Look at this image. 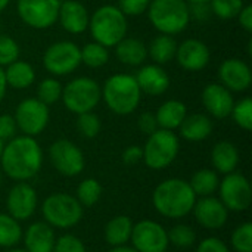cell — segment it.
<instances>
[{
  "label": "cell",
  "mask_w": 252,
  "mask_h": 252,
  "mask_svg": "<svg viewBox=\"0 0 252 252\" xmlns=\"http://www.w3.org/2000/svg\"><path fill=\"white\" fill-rule=\"evenodd\" d=\"M6 207L9 211V216L13 217L18 221L28 220L37 208V193L25 182L16 183L7 193Z\"/></svg>",
  "instance_id": "obj_15"
},
{
  "label": "cell",
  "mask_w": 252,
  "mask_h": 252,
  "mask_svg": "<svg viewBox=\"0 0 252 252\" xmlns=\"http://www.w3.org/2000/svg\"><path fill=\"white\" fill-rule=\"evenodd\" d=\"M186 115H188L186 105L176 99L164 102L155 114L158 127L164 130H171V131L180 127Z\"/></svg>",
  "instance_id": "obj_26"
},
{
  "label": "cell",
  "mask_w": 252,
  "mask_h": 252,
  "mask_svg": "<svg viewBox=\"0 0 252 252\" xmlns=\"http://www.w3.org/2000/svg\"><path fill=\"white\" fill-rule=\"evenodd\" d=\"M59 0H18V15L34 30H46L58 21Z\"/></svg>",
  "instance_id": "obj_10"
},
{
  "label": "cell",
  "mask_w": 252,
  "mask_h": 252,
  "mask_svg": "<svg viewBox=\"0 0 252 252\" xmlns=\"http://www.w3.org/2000/svg\"><path fill=\"white\" fill-rule=\"evenodd\" d=\"M77 128H78V131H80V134L83 137L93 139L100 131V120L92 111L90 112L80 114L78 118H77Z\"/></svg>",
  "instance_id": "obj_38"
},
{
  "label": "cell",
  "mask_w": 252,
  "mask_h": 252,
  "mask_svg": "<svg viewBox=\"0 0 252 252\" xmlns=\"http://www.w3.org/2000/svg\"><path fill=\"white\" fill-rule=\"evenodd\" d=\"M4 78L7 83V87L12 89H27L30 87L34 80H35V71L32 68V65H30L28 62L24 61H15L12 63H9L4 69Z\"/></svg>",
  "instance_id": "obj_27"
},
{
  "label": "cell",
  "mask_w": 252,
  "mask_h": 252,
  "mask_svg": "<svg viewBox=\"0 0 252 252\" xmlns=\"http://www.w3.org/2000/svg\"><path fill=\"white\" fill-rule=\"evenodd\" d=\"M55 241L52 226L41 221L32 223L24 236L25 251L28 252H53Z\"/></svg>",
  "instance_id": "obj_22"
},
{
  "label": "cell",
  "mask_w": 252,
  "mask_h": 252,
  "mask_svg": "<svg viewBox=\"0 0 252 252\" xmlns=\"http://www.w3.org/2000/svg\"><path fill=\"white\" fill-rule=\"evenodd\" d=\"M221 84L230 92H245L252 83L251 68L247 62L232 58L226 59L219 69Z\"/></svg>",
  "instance_id": "obj_18"
},
{
  "label": "cell",
  "mask_w": 252,
  "mask_h": 252,
  "mask_svg": "<svg viewBox=\"0 0 252 252\" xmlns=\"http://www.w3.org/2000/svg\"><path fill=\"white\" fill-rule=\"evenodd\" d=\"M9 3H10V0H0V12H3L7 7Z\"/></svg>",
  "instance_id": "obj_51"
},
{
  "label": "cell",
  "mask_w": 252,
  "mask_h": 252,
  "mask_svg": "<svg viewBox=\"0 0 252 252\" xmlns=\"http://www.w3.org/2000/svg\"><path fill=\"white\" fill-rule=\"evenodd\" d=\"M80 55H81V63H84L89 68H100L109 61L108 47L96 41L84 44L83 49H80Z\"/></svg>",
  "instance_id": "obj_32"
},
{
  "label": "cell",
  "mask_w": 252,
  "mask_h": 252,
  "mask_svg": "<svg viewBox=\"0 0 252 252\" xmlns=\"http://www.w3.org/2000/svg\"><path fill=\"white\" fill-rule=\"evenodd\" d=\"M16 123L15 118L9 114H3L0 115V140L3 142H9L10 139L15 137L16 134Z\"/></svg>",
  "instance_id": "obj_43"
},
{
  "label": "cell",
  "mask_w": 252,
  "mask_h": 252,
  "mask_svg": "<svg viewBox=\"0 0 252 252\" xmlns=\"http://www.w3.org/2000/svg\"><path fill=\"white\" fill-rule=\"evenodd\" d=\"M189 4V13H190V19H196L199 22H204L207 19H210V16L213 15L211 7H210V1H199V3H188Z\"/></svg>",
  "instance_id": "obj_44"
},
{
  "label": "cell",
  "mask_w": 252,
  "mask_h": 252,
  "mask_svg": "<svg viewBox=\"0 0 252 252\" xmlns=\"http://www.w3.org/2000/svg\"><path fill=\"white\" fill-rule=\"evenodd\" d=\"M137 81V86L142 93H146L149 96H158L167 92L170 87V77L165 72L164 68H161L157 63L145 65L137 71V75L134 77Z\"/></svg>",
  "instance_id": "obj_21"
},
{
  "label": "cell",
  "mask_w": 252,
  "mask_h": 252,
  "mask_svg": "<svg viewBox=\"0 0 252 252\" xmlns=\"http://www.w3.org/2000/svg\"><path fill=\"white\" fill-rule=\"evenodd\" d=\"M139 128L142 133L145 134H152L154 131H157L159 127H158V123H157V117L155 114L152 112H143L140 117H139Z\"/></svg>",
  "instance_id": "obj_46"
},
{
  "label": "cell",
  "mask_w": 252,
  "mask_h": 252,
  "mask_svg": "<svg viewBox=\"0 0 252 252\" xmlns=\"http://www.w3.org/2000/svg\"><path fill=\"white\" fill-rule=\"evenodd\" d=\"M0 185H1V174H0Z\"/></svg>",
  "instance_id": "obj_55"
},
{
  "label": "cell",
  "mask_w": 252,
  "mask_h": 252,
  "mask_svg": "<svg viewBox=\"0 0 252 252\" xmlns=\"http://www.w3.org/2000/svg\"><path fill=\"white\" fill-rule=\"evenodd\" d=\"M176 50H177V43L173 38V35L159 34L151 41L148 47V55L152 58V61L157 65H162L170 62L176 56Z\"/></svg>",
  "instance_id": "obj_29"
},
{
  "label": "cell",
  "mask_w": 252,
  "mask_h": 252,
  "mask_svg": "<svg viewBox=\"0 0 252 252\" xmlns=\"http://www.w3.org/2000/svg\"><path fill=\"white\" fill-rule=\"evenodd\" d=\"M62 84L56 78H44L37 89V99L44 105H52L62 97Z\"/></svg>",
  "instance_id": "obj_34"
},
{
  "label": "cell",
  "mask_w": 252,
  "mask_h": 252,
  "mask_svg": "<svg viewBox=\"0 0 252 252\" xmlns=\"http://www.w3.org/2000/svg\"><path fill=\"white\" fill-rule=\"evenodd\" d=\"M182 68L186 71H201L210 63V49L198 38H188L182 44H177L174 56Z\"/></svg>",
  "instance_id": "obj_16"
},
{
  "label": "cell",
  "mask_w": 252,
  "mask_h": 252,
  "mask_svg": "<svg viewBox=\"0 0 252 252\" xmlns=\"http://www.w3.org/2000/svg\"><path fill=\"white\" fill-rule=\"evenodd\" d=\"M152 202L161 216L168 219H182L193 210L196 195L189 182L182 179H168L155 188Z\"/></svg>",
  "instance_id": "obj_2"
},
{
  "label": "cell",
  "mask_w": 252,
  "mask_h": 252,
  "mask_svg": "<svg viewBox=\"0 0 252 252\" xmlns=\"http://www.w3.org/2000/svg\"><path fill=\"white\" fill-rule=\"evenodd\" d=\"M102 195V186L96 179H86L77 188V201L81 207H93Z\"/></svg>",
  "instance_id": "obj_33"
},
{
  "label": "cell",
  "mask_w": 252,
  "mask_h": 252,
  "mask_svg": "<svg viewBox=\"0 0 252 252\" xmlns=\"http://www.w3.org/2000/svg\"><path fill=\"white\" fill-rule=\"evenodd\" d=\"M232 247L236 252H252V224L244 223L232 235Z\"/></svg>",
  "instance_id": "obj_39"
},
{
  "label": "cell",
  "mask_w": 252,
  "mask_h": 252,
  "mask_svg": "<svg viewBox=\"0 0 252 252\" xmlns=\"http://www.w3.org/2000/svg\"><path fill=\"white\" fill-rule=\"evenodd\" d=\"M180 134L189 142H202L213 133V123L205 114L186 115L180 124Z\"/></svg>",
  "instance_id": "obj_23"
},
{
  "label": "cell",
  "mask_w": 252,
  "mask_h": 252,
  "mask_svg": "<svg viewBox=\"0 0 252 252\" xmlns=\"http://www.w3.org/2000/svg\"><path fill=\"white\" fill-rule=\"evenodd\" d=\"M239 24L241 27L247 31V32H252V6L251 4H245L242 7V10L238 15Z\"/></svg>",
  "instance_id": "obj_48"
},
{
  "label": "cell",
  "mask_w": 252,
  "mask_h": 252,
  "mask_svg": "<svg viewBox=\"0 0 252 252\" xmlns=\"http://www.w3.org/2000/svg\"><path fill=\"white\" fill-rule=\"evenodd\" d=\"M108 252H139V251H136L134 248L126 247V245H121V247H114L111 251H108Z\"/></svg>",
  "instance_id": "obj_50"
},
{
  "label": "cell",
  "mask_w": 252,
  "mask_h": 252,
  "mask_svg": "<svg viewBox=\"0 0 252 252\" xmlns=\"http://www.w3.org/2000/svg\"><path fill=\"white\" fill-rule=\"evenodd\" d=\"M6 252H28V251H25V250H18V248H10L9 251H6Z\"/></svg>",
  "instance_id": "obj_52"
},
{
  "label": "cell",
  "mask_w": 252,
  "mask_h": 252,
  "mask_svg": "<svg viewBox=\"0 0 252 252\" xmlns=\"http://www.w3.org/2000/svg\"><path fill=\"white\" fill-rule=\"evenodd\" d=\"M221 202L229 211H247L251 205L252 190L248 179L239 173H229L219 185Z\"/></svg>",
  "instance_id": "obj_13"
},
{
  "label": "cell",
  "mask_w": 252,
  "mask_h": 252,
  "mask_svg": "<svg viewBox=\"0 0 252 252\" xmlns=\"http://www.w3.org/2000/svg\"><path fill=\"white\" fill-rule=\"evenodd\" d=\"M100 90L106 106L117 115H128L140 103L142 92L136 78L130 74L111 75Z\"/></svg>",
  "instance_id": "obj_3"
},
{
  "label": "cell",
  "mask_w": 252,
  "mask_h": 252,
  "mask_svg": "<svg viewBox=\"0 0 252 252\" xmlns=\"http://www.w3.org/2000/svg\"><path fill=\"white\" fill-rule=\"evenodd\" d=\"M133 221L127 216H117L108 221L105 227V239L111 247H121L126 245L133 232Z\"/></svg>",
  "instance_id": "obj_28"
},
{
  "label": "cell",
  "mask_w": 252,
  "mask_h": 252,
  "mask_svg": "<svg viewBox=\"0 0 252 252\" xmlns=\"http://www.w3.org/2000/svg\"><path fill=\"white\" fill-rule=\"evenodd\" d=\"M186 3H199V1H210V0H185Z\"/></svg>",
  "instance_id": "obj_53"
},
{
  "label": "cell",
  "mask_w": 252,
  "mask_h": 252,
  "mask_svg": "<svg viewBox=\"0 0 252 252\" xmlns=\"http://www.w3.org/2000/svg\"><path fill=\"white\" fill-rule=\"evenodd\" d=\"M244 6H245L244 0H210V7L213 15L221 19L238 18Z\"/></svg>",
  "instance_id": "obj_35"
},
{
  "label": "cell",
  "mask_w": 252,
  "mask_h": 252,
  "mask_svg": "<svg viewBox=\"0 0 252 252\" xmlns=\"http://www.w3.org/2000/svg\"><path fill=\"white\" fill-rule=\"evenodd\" d=\"M53 252H87L81 239L74 235H63L55 241Z\"/></svg>",
  "instance_id": "obj_41"
},
{
  "label": "cell",
  "mask_w": 252,
  "mask_h": 252,
  "mask_svg": "<svg viewBox=\"0 0 252 252\" xmlns=\"http://www.w3.org/2000/svg\"><path fill=\"white\" fill-rule=\"evenodd\" d=\"M211 162H213V167L221 174L233 173L239 164L238 148L227 140L216 143L211 152Z\"/></svg>",
  "instance_id": "obj_24"
},
{
  "label": "cell",
  "mask_w": 252,
  "mask_h": 252,
  "mask_svg": "<svg viewBox=\"0 0 252 252\" xmlns=\"http://www.w3.org/2000/svg\"><path fill=\"white\" fill-rule=\"evenodd\" d=\"M62 99L68 111L80 115L97 106L102 99V90L93 78L78 77L62 89Z\"/></svg>",
  "instance_id": "obj_7"
},
{
  "label": "cell",
  "mask_w": 252,
  "mask_h": 252,
  "mask_svg": "<svg viewBox=\"0 0 252 252\" xmlns=\"http://www.w3.org/2000/svg\"><path fill=\"white\" fill-rule=\"evenodd\" d=\"M41 213L49 226L69 229L80 223L83 217V207L77 198L69 193H53L44 199Z\"/></svg>",
  "instance_id": "obj_6"
},
{
  "label": "cell",
  "mask_w": 252,
  "mask_h": 252,
  "mask_svg": "<svg viewBox=\"0 0 252 252\" xmlns=\"http://www.w3.org/2000/svg\"><path fill=\"white\" fill-rule=\"evenodd\" d=\"M15 123L18 130L25 136L40 134L49 124V106L40 102L37 97L24 99L15 111Z\"/></svg>",
  "instance_id": "obj_11"
},
{
  "label": "cell",
  "mask_w": 252,
  "mask_h": 252,
  "mask_svg": "<svg viewBox=\"0 0 252 252\" xmlns=\"http://www.w3.org/2000/svg\"><path fill=\"white\" fill-rule=\"evenodd\" d=\"M6 90H7V83H6V78H4V69L0 66V103L6 96Z\"/></svg>",
  "instance_id": "obj_49"
},
{
  "label": "cell",
  "mask_w": 252,
  "mask_h": 252,
  "mask_svg": "<svg viewBox=\"0 0 252 252\" xmlns=\"http://www.w3.org/2000/svg\"><path fill=\"white\" fill-rule=\"evenodd\" d=\"M115 55L121 63L128 66H137L145 62L148 56V47L139 38L124 37L115 46Z\"/></svg>",
  "instance_id": "obj_25"
},
{
  "label": "cell",
  "mask_w": 252,
  "mask_h": 252,
  "mask_svg": "<svg viewBox=\"0 0 252 252\" xmlns=\"http://www.w3.org/2000/svg\"><path fill=\"white\" fill-rule=\"evenodd\" d=\"M230 115L233 117V121L244 130H252V99L245 97L239 102H236L232 108Z\"/></svg>",
  "instance_id": "obj_37"
},
{
  "label": "cell",
  "mask_w": 252,
  "mask_h": 252,
  "mask_svg": "<svg viewBox=\"0 0 252 252\" xmlns=\"http://www.w3.org/2000/svg\"><path fill=\"white\" fill-rule=\"evenodd\" d=\"M189 185L196 196L204 198V196H211L219 189L220 180L216 171L204 168V170H198L192 176Z\"/></svg>",
  "instance_id": "obj_30"
},
{
  "label": "cell",
  "mask_w": 252,
  "mask_h": 252,
  "mask_svg": "<svg viewBox=\"0 0 252 252\" xmlns=\"http://www.w3.org/2000/svg\"><path fill=\"white\" fill-rule=\"evenodd\" d=\"M148 16L154 28L167 35L185 31L190 22L189 4L185 0H151Z\"/></svg>",
  "instance_id": "obj_5"
},
{
  "label": "cell",
  "mask_w": 252,
  "mask_h": 252,
  "mask_svg": "<svg viewBox=\"0 0 252 252\" xmlns=\"http://www.w3.org/2000/svg\"><path fill=\"white\" fill-rule=\"evenodd\" d=\"M0 164L7 177L16 182H27L40 171L43 152L34 137L15 136L4 145Z\"/></svg>",
  "instance_id": "obj_1"
},
{
  "label": "cell",
  "mask_w": 252,
  "mask_h": 252,
  "mask_svg": "<svg viewBox=\"0 0 252 252\" xmlns=\"http://www.w3.org/2000/svg\"><path fill=\"white\" fill-rule=\"evenodd\" d=\"M81 63L80 47L68 40L50 44L43 55V65L52 75H68Z\"/></svg>",
  "instance_id": "obj_9"
},
{
  "label": "cell",
  "mask_w": 252,
  "mask_h": 252,
  "mask_svg": "<svg viewBox=\"0 0 252 252\" xmlns=\"http://www.w3.org/2000/svg\"><path fill=\"white\" fill-rule=\"evenodd\" d=\"M19 58V46L9 35H0V66H7Z\"/></svg>",
  "instance_id": "obj_40"
},
{
  "label": "cell",
  "mask_w": 252,
  "mask_h": 252,
  "mask_svg": "<svg viewBox=\"0 0 252 252\" xmlns=\"http://www.w3.org/2000/svg\"><path fill=\"white\" fill-rule=\"evenodd\" d=\"M127 16L112 4H103L89 19L93 40L105 47H115L127 34Z\"/></svg>",
  "instance_id": "obj_4"
},
{
  "label": "cell",
  "mask_w": 252,
  "mask_h": 252,
  "mask_svg": "<svg viewBox=\"0 0 252 252\" xmlns=\"http://www.w3.org/2000/svg\"><path fill=\"white\" fill-rule=\"evenodd\" d=\"M22 238V229L13 217L0 213V247L13 248Z\"/></svg>",
  "instance_id": "obj_31"
},
{
  "label": "cell",
  "mask_w": 252,
  "mask_h": 252,
  "mask_svg": "<svg viewBox=\"0 0 252 252\" xmlns=\"http://www.w3.org/2000/svg\"><path fill=\"white\" fill-rule=\"evenodd\" d=\"M58 19L62 28L71 34H81L89 28V12L86 6L77 0H65L59 6Z\"/></svg>",
  "instance_id": "obj_20"
},
{
  "label": "cell",
  "mask_w": 252,
  "mask_h": 252,
  "mask_svg": "<svg viewBox=\"0 0 252 252\" xmlns=\"http://www.w3.org/2000/svg\"><path fill=\"white\" fill-rule=\"evenodd\" d=\"M202 103L210 115L223 120L230 115L235 100L229 89L220 83H211L202 92Z\"/></svg>",
  "instance_id": "obj_19"
},
{
  "label": "cell",
  "mask_w": 252,
  "mask_h": 252,
  "mask_svg": "<svg viewBox=\"0 0 252 252\" xmlns=\"http://www.w3.org/2000/svg\"><path fill=\"white\" fill-rule=\"evenodd\" d=\"M179 137L171 130L158 128L143 148V161L152 170H162L168 167L179 154Z\"/></svg>",
  "instance_id": "obj_8"
},
{
  "label": "cell",
  "mask_w": 252,
  "mask_h": 252,
  "mask_svg": "<svg viewBox=\"0 0 252 252\" xmlns=\"http://www.w3.org/2000/svg\"><path fill=\"white\" fill-rule=\"evenodd\" d=\"M196 252H230L227 245L219 238H207L199 245Z\"/></svg>",
  "instance_id": "obj_45"
},
{
  "label": "cell",
  "mask_w": 252,
  "mask_h": 252,
  "mask_svg": "<svg viewBox=\"0 0 252 252\" xmlns=\"http://www.w3.org/2000/svg\"><path fill=\"white\" fill-rule=\"evenodd\" d=\"M151 0H118V9L126 16H139L148 10Z\"/></svg>",
  "instance_id": "obj_42"
},
{
  "label": "cell",
  "mask_w": 252,
  "mask_h": 252,
  "mask_svg": "<svg viewBox=\"0 0 252 252\" xmlns=\"http://www.w3.org/2000/svg\"><path fill=\"white\" fill-rule=\"evenodd\" d=\"M3 148H4V142L0 140V157H1V152H3Z\"/></svg>",
  "instance_id": "obj_54"
},
{
  "label": "cell",
  "mask_w": 252,
  "mask_h": 252,
  "mask_svg": "<svg viewBox=\"0 0 252 252\" xmlns=\"http://www.w3.org/2000/svg\"><path fill=\"white\" fill-rule=\"evenodd\" d=\"M49 158L55 170L66 177L78 176L86 164L81 149L66 139H59L50 145Z\"/></svg>",
  "instance_id": "obj_12"
},
{
  "label": "cell",
  "mask_w": 252,
  "mask_h": 252,
  "mask_svg": "<svg viewBox=\"0 0 252 252\" xmlns=\"http://www.w3.org/2000/svg\"><path fill=\"white\" fill-rule=\"evenodd\" d=\"M133 248L139 252H165L170 242L167 230L157 221L143 220L133 226Z\"/></svg>",
  "instance_id": "obj_14"
},
{
  "label": "cell",
  "mask_w": 252,
  "mask_h": 252,
  "mask_svg": "<svg viewBox=\"0 0 252 252\" xmlns=\"http://www.w3.org/2000/svg\"><path fill=\"white\" fill-rule=\"evenodd\" d=\"M193 214L196 221L210 230L220 229L226 224L229 210L224 207V204L213 196H204L193 205Z\"/></svg>",
  "instance_id": "obj_17"
},
{
  "label": "cell",
  "mask_w": 252,
  "mask_h": 252,
  "mask_svg": "<svg viewBox=\"0 0 252 252\" xmlns=\"http://www.w3.org/2000/svg\"><path fill=\"white\" fill-rule=\"evenodd\" d=\"M143 159V148L140 146H128L124 152H123V161L127 165H134L137 162H140Z\"/></svg>",
  "instance_id": "obj_47"
},
{
  "label": "cell",
  "mask_w": 252,
  "mask_h": 252,
  "mask_svg": "<svg viewBox=\"0 0 252 252\" xmlns=\"http://www.w3.org/2000/svg\"><path fill=\"white\" fill-rule=\"evenodd\" d=\"M168 233V242L177 248H189L196 241L195 230L188 224H177Z\"/></svg>",
  "instance_id": "obj_36"
}]
</instances>
